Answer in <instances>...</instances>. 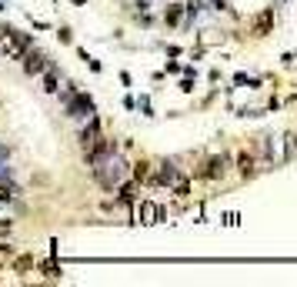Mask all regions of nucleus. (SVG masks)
<instances>
[{"label":"nucleus","mask_w":297,"mask_h":287,"mask_svg":"<svg viewBox=\"0 0 297 287\" xmlns=\"http://www.w3.org/2000/svg\"><path fill=\"white\" fill-rule=\"evenodd\" d=\"M30 47H33V33L20 30V27H10V24H0V57L20 60Z\"/></svg>","instance_id":"obj_1"},{"label":"nucleus","mask_w":297,"mask_h":287,"mask_svg":"<svg viewBox=\"0 0 297 287\" xmlns=\"http://www.w3.org/2000/svg\"><path fill=\"white\" fill-rule=\"evenodd\" d=\"M220 77H224V74H220V67H210V70H207V80H210V84H220Z\"/></svg>","instance_id":"obj_25"},{"label":"nucleus","mask_w":297,"mask_h":287,"mask_svg":"<svg viewBox=\"0 0 297 287\" xmlns=\"http://www.w3.org/2000/svg\"><path fill=\"white\" fill-rule=\"evenodd\" d=\"M84 64H87V67H90V70H94V74H100V70H104V64H100V60H97V57H87V60H84Z\"/></svg>","instance_id":"obj_24"},{"label":"nucleus","mask_w":297,"mask_h":287,"mask_svg":"<svg viewBox=\"0 0 297 287\" xmlns=\"http://www.w3.org/2000/svg\"><path fill=\"white\" fill-rule=\"evenodd\" d=\"M0 274H4V264H0Z\"/></svg>","instance_id":"obj_33"},{"label":"nucleus","mask_w":297,"mask_h":287,"mask_svg":"<svg viewBox=\"0 0 297 287\" xmlns=\"http://www.w3.org/2000/svg\"><path fill=\"white\" fill-rule=\"evenodd\" d=\"M194 87H197V77H187V74H180V84H177V90H180V94H194Z\"/></svg>","instance_id":"obj_19"},{"label":"nucleus","mask_w":297,"mask_h":287,"mask_svg":"<svg viewBox=\"0 0 297 287\" xmlns=\"http://www.w3.org/2000/svg\"><path fill=\"white\" fill-rule=\"evenodd\" d=\"M54 33H57V40H60L64 47H70V44H73V30H70V27H67V24L54 27Z\"/></svg>","instance_id":"obj_18"},{"label":"nucleus","mask_w":297,"mask_h":287,"mask_svg":"<svg viewBox=\"0 0 297 287\" xmlns=\"http://www.w3.org/2000/svg\"><path fill=\"white\" fill-rule=\"evenodd\" d=\"M90 170H94V181L100 184L104 191H114L121 181H127V177H130V164L121 157V151L110 154L104 164H97V167H90Z\"/></svg>","instance_id":"obj_2"},{"label":"nucleus","mask_w":297,"mask_h":287,"mask_svg":"<svg viewBox=\"0 0 297 287\" xmlns=\"http://www.w3.org/2000/svg\"><path fill=\"white\" fill-rule=\"evenodd\" d=\"M121 84H124V87H134V77H130L127 70H121Z\"/></svg>","instance_id":"obj_28"},{"label":"nucleus","mask_w":297,"mask_h":287,"mask_svg":"<svg viewBox=\"0 0 297 287\" xmlns=\"http://www.w3.org/2000/svg\"><path fill=\"white\" fill-rule=\"evenodd\" d=\"M110 154H117V140H114V137H107V134H100V140H97L94 147L84 154V160H87L90 167H97V164H104Z\"/></svg>","instance_id":"obj_9"},{"label":"nucleus","mask_w":297,"mask_h":287,"mask_svg":"<svg viewBox=\"0 0 297 287\" xmlns=\"http://www.w3.org/2000/svg\"><path fill=\"white\" fill-rule=\"evenodd\" d=\"M37 267V261H33V254H20L14 261V274H27V271H33Z\"/></svg>","instance_id":"obj_17"},{"label":"nucleus","mask_w":297,"mask_h":287,"mask_svg":"<svg viewBox=\"0 0 297 287\" xmlns=\"http://www.w3.org/2000/svg\"><path fill=\"white\" fill-rule=\"evenodd\" d=\"M164 74H180V64H177V57H170L167 64H164Z\"/></svg>","instance_id":"obj_22"},{"label":"nucleus","mask_w":297,"mask_h":287,"mask_svg":"<svg viewBox=\"0 0 297 287\" xmlns=\"http://www.w3.org/2000/svg\"><path fill=\"white\" fill-rule=\"evenodd\" d=\"M10 227H14V221L10 217H0V234H10Z\"/></svg>","instance_id":"obj_27"},{"label":"nucleus","mask_w":297,"mask_h":287,"mask_svg":"<svg viewBox=\"0 0 297 287\" xmlns=\"http://www.w3.org/2000/svg\"><path fill=\"white\" fill-rule=\"evenodd\" d=\"M14 254H17V250H14V244L0 237V264H4V261H10V257H14Z\"/></svg>","instance_id":"obj_20"},{"label":"nucleus","mask_w":297,"mask_h":287,"mask_svg":"<svg viewBox=\"0 0 297 287\" xmlns=\"http://www.w3.org/2000/svg\"><path fill=\"white\" fill-rule=\"evenodd\" d=\"M64 114H67V117H73V120H87L90 114H97V104H94V97H90L87 90L73 87L70 97L64 100Z\"/></svg>","instance_id":"obj_4"},{"label":"nucleus","mask_w":297,"mask_h":287,"mask_svg":"<svg viewBox=\"0 0 297 287\" xmlns=\"http://www.w3.org/2000/svg\"><path fill=\"white\" fill-rule=\"evenodd\" d=\"M30 27H33V30H50V24H47V20H41V17H30Z\"/></svg>","instance_id":"obj_23"},{"label":"nucleus","mask_w":297,"mask_h":287,"mask_svg":"<svg viewBox=\"0 0 297 287\" xmlns=\"http://www.w3.org/2000/svg\"><path fill=\"white\" fill-rule=\"evenodd\" d=\"M227 170H231V154H210V157H201L197 167H194V181H224Z\"/></svg>","instance_id":"obj_3"},{"label":"nucleus","mask_w":297,"mask_h":287,"mask_svg":"<svg viewBox=\"0 0 297 287\" xmlns=\"http://www.w3.org/2000/svg\"><path fill=\"white\" fill-rule=\"evenodd\" d=\"M161 24L164 27H180L184 24V4L167 0V7H164V14H161Z\"/></svg>","instance_id":"obj_12"},{"label":"nucleus","mask_w":297,"mask_h":287,"mask_svg":"<svg viewBox=\"0 0 297 287\" xmlns=\"http://www.w3.org/2000/svg\"><path fill=\"white\" fill-rule=\"evenodd\" d=\"M4 10H7V0H0V17H4Z\"/></svg>","instance_id":"obj_30"},{"label":"nucleus","mask_w":297,"mask_h":287,"mask_svg":"<svg viewBox=\"0 0 297 287\" xmlns=\"http://www.w3.org/2000/svg\"><path fill=\"white\" fill-rule=\"evenodd\" d=\"M237 174H241V181H254V177L261 174V160H257L247 147L237 151Z\"/></svg>","instance_id":"obj_11"},{"label":"nucleus","mask_w":297,"mask_h":287,"mask_svg":"<svg viewBox=\"0 0 297 287\" xmlns=\"http://www.w3.org/2000/svg\"><path fill=\"white\" fill-rule=\"evenodd\" d=\"M274 24H277V17H274V7H264V10H257V14L250 17L247 30H250V37H254V40H264L267 33H274Z\"/></svg>","instance_id":"obj_7"},{"label":"nucleus","mask_w":297,"mask_h":287,"mask_svg":"<svg viewBox=\"0 0 297 287\" xmlns=\"http://www.w3.org/2000/svg\"><path fill=\"white\" fill-rule=\"evenodd\" d=\"M37 271H41L44 277H50V280H57L60 274H64V271H60V264H57V257H50V261H41V264H37Z\"/></svg>","instance_id":"obj_15"},{"label":"nucleus","mask_w":297,"mask_h":287,"mask_svg":"<svg viewBox=\"0 0 297 287\" xmlns=\"http://www.w3.org/2000/svg\"><path fill=\"white\" fill-rule=\"evenodd\" d=\"M281 64H284V67H294V64H297V50H294V54H284Z\"/></svg>","instance_id":"obj_26"},{"label":"nucleus","mask_w":297,"mask_h":287,"mask_svg":"<svg viewBox=\"0 0 297 287\" xmlns=\"http://www.w3.org/2000/svg\"><path fill=\"white\" fill-rule=\"evenodd\" d=\"M294 144H297V130H294Z\"/></svg>","instance_id":"obj_32"},{"label":"nucleus","mask_w":297,"mask_h":287,"mask_svg":"<svg viewBox=\"0 0 297 287\" xmlns=\"http://www.w3.org/2000/svg\"><path fill=\"white\" fill-rule=\"evenodd\" d=\"M134 104H137V97H134V94L124 97V107H127V111H134Z\"/></svg>","instance_id":"obj_29"},{"label":"nucleus","mask_w":297,"mask_h":287,"mask_svg":"<svg viewBox=\"0 0 297 287\" xmlns=\"http://www.w3.org/2000/svg\"><path fill=\"white\" fill-rule=\"evenodd\" d=\"M100 134H104V120L97 117V114H90L87 124L81 127V134H77V144H81V154H87L90 147H94L97 140H100Z\"/></svg>","instance_id":"obj_8"},{"label":"nucleus","mask_w":297,"mask_h":287,"mask_svg":"<svg viewBox=\"0 0 297 287\" xmlns=\"http://www.w3.org/2000/svg\"><path fill=\"white\" fill-rule=\"evenodd\" d=\"M41 84H44V94H57V90H60V74H57V64H54V60L44 67Z\"/></svg>","instance_id":"obj_14"},{"label":"nucleus","mask_w":297,"mask_h":287,"mask_svg":"<svg viewBox=\"0 0 297 287\" xmlns=\"http://www.w3.org/2000/svg\"><path fill=\"white\" fill-rule=\"evenodd\" d=\"M84 4H87V0H73V7H84Z\"/></svg>","instance_id":"obj_31"},{"label":"nucleus","mask_w":297,"mask_h":287,"mask_svg":"<svg viewBox=\"0 0 297 287\" xmlns=\"http://www.w3.org/2000/svg\"><path fill=\"white\" fill-rule=\"evenodd\" d=\"M134 111H140V114H144L147 120H151V117H157V114H154V100H151V94H140V97H137Z\"/></svg>","instance_id":"obj_16"},{"label":"nucleus","mask_w":297,"mask_h":287,"mask_svg":"<svg viewBox=\"0 0 297 287\" xmlns=\"http://www.w3.org/2000/svg\"><path fill=\"white\" fill-rule=\"evenodd\" d=\"M151 174H154V164L147 157H137L134 164H130V177H134L140 187H147V181H151Z\"/></svg>","instance_id":"obj_13"},{"label":"nucleus","mask_w":297,"mask_h":287,"mask_svg":"<svg viewBox=\"0 0 297 287\" xmlns=\"http://www.w3.org/2000/svg\"><path fill=\"white\" fill-rule=\"evenodd\" d=\"M20 64H24V74H27V77H41L44 67L50 64V57H47V54H41L37 47H30L24 57H20Z\"/></svg>","instance_id":"obj_10"},{"label":"nucleus","mask_w":297,"mask_h":287,"mask_svg":"<svg viewBox=\"0 0 297 287\" xmlns=\"http://www.w3.org/2000/svg\"><path fill=\"white\" fill-rule=\"evenodd\" d=\"M180 174H184V170L177 167V160H161V164L154 167V174H151V181H147V187H167V191H170V184H174Z\"/></svg>","instance_id":"obj_6"},{"label":"nucleus","mask_w":297,"mask_h":287,"mask_svg":"<svg viewBox=\"0 0 297 287\" xmlns=\"http://www.w3.org/2000/svg\"><path fill=\"white\" fill-rule=\"evenodd\" d=\"M164 217H167V207L164 204H157V200H151V197H137L134 200V221L137 224H161Z\"/></svg>","instance_id":"obj_5"},{"label":"nucleus","mask_w":297,"mask_h":287,"mask_svg":"<svg viewBox=\"0 0 297 287\" xmlns=\"http://www.w3.org/2000/svg\"><path fill=\"white\" fill-rule=\"evenodd\" d=\"M164 54H167V57H180V54H184V47H177V44H164Z\"/></svg>","instance_id":"obj_21"}]
</instances>
